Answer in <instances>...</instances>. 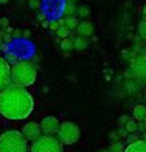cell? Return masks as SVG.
<instances>
[{
    "label": "cell",
    "instance_id": "22",
    "mask_svg": "<svg viewBox=\"0 0 146 152\" xmlns=\"http://www.w3.org/2000/svg\"><path fill=\"white\" fill-rule=\"evenodd\" d=\"M138 140H142V138H140L138 135H135V133H129V137H127L129 144H131V143H135V141H138Z\"/></svg>",
    "mask_w": 146,
    "mask_h": 152
},
{
    "label": "cell",
    "instance_id": "29",
    "mask_svg": "<svg viewBox=\"0 0 146 152\" xmlns=\"http://www.w3.org/2000/svg\"><path fill=\"white\" fill-rule=\"evenodd\" d=\"M41 25H43V27H49V25H50V22H49V20H43V22H41Z\"/></svg>",
    "mask_w": 146,
    "mask_h": 152
},
{
    "label": "cell",
    "instance_id": "24",
    "mask_svg": "<svg viewBox=\"0 0 146 152\" xmlns=\"http://www.w3.org/2000/svg\"><path fill=\"white\" fill-rule=\"evenodd\" d=\"M29 7L33 10H38L39 8V0H29Z\"/></svg>",
    "mask_w": 146,
    "mask_h": 152
},
{
    "label": "cell",
    "instance_id": "5",
    "mask_svg": "<svg viewBox=\"0 0 146 152\" xmlns=\"http://www.w3.org/2000/svg\"><path fill=\"white\" fill-rule=\"evenodd\" d=\"M57 138L63 143V146L76 144L79 141V138H80V127L76 122H71V121L61 122L60 130L57 133Z\"/></svg>",
    "mask_w": 146,
    "mask_h": 152
},
{
    "label": "cell",
    "instance_id": "13",
    "mask_svg": "<svg viewBox=\"0 0 146 152\" xmlns=\"http://www.w3.org/2000/svg\"><path fill=\"white\" fill-rule=\"evenodd\" d=\"M87 46H88V38H83V36L74 38V49L76 50H85Z\"/></svg>",
    "mask_w": 146,
    "mask_h": 152
},
{
    "label": "cell",
    "instance_id": "1",
    "mask_svg": "<svg viewBox=\"0 0 146 152\" xmlns=\"http://www.w3.org/2000/svg\"><path fill=\"white\" fill-rule=\"evenodd\" d=\"M35 107V100L27 88L10 85L0 91V115L10 121L27 119Z\"/></svg>",
    "mask_w": 146,
    "mask_h": 152
},
{
    "label": "cell",
    "instance_id": "15",
    "mask_svg": "<svg viewBox=\"0 0 146 152\" xmlns=\"http://www.w3.org/2000/svg\"><path fill=\"white\" fill-rule=\"evenodd\" d=\"M79 18L77 16H69V18H65V25L68 27L69 30H77V27H79Z\"/></svg>",
    "mask_w": 146,
    "mask_h": 152
},
{
    "label": "cell",
    "instance_id": "34",
    "mask_svg": "<svg viewBox=\"0 0 146 152\" xmlns=\"http://www.w3.org/2000/svg\"><path fill=\"white\" fill-rule=\"evenodd\" d=\"M143 16H146V7L143 8Z\"/></svg>",
    "mask_w": 146,
    "mask_h": 152
},
{
    "label": "cell",
    "instance_id": "4",
    "mask_svg": "<svg viewBox=\"0 0 146 152\" xmlns=\"http://www.w3.org/2000/svg\"><path fill=\"white\" fill-rule=\"evenodd\" d=\"M30 152H63V143L54 135H43L32 143Z\"/></svg>",
    "mask_w": 146,
    "mask_h": 152
},
{
    "label": "cell",
    "instance_id": "25",
    "mask_svg": "<svg viewBox=\"0 0 146 152\" xmlns=\"http://www.w3.org/2000/svg\"><path fill=\"white\" fill-rule=\"evenodd\" d=\"M8 24H10V20H8L7 18H2V19H0V27H2V28H8Z\"/></svg>",
    "mask_w": 146,
    "mask_h": 152
},
{
    "label": "cell",
    "instance_id": "11",
    "mask_svg": "<svg viewBox=\"0 0 146 152\" xmlns=\"http://www.w3.org/2000/svg\"><path fill=\"white\" fill-rule=\"evenodd\" d=\"M124 152H146V141L142 138L135 143H131L126 146V151Z\"/></svg>",
    "mask_w": 146,
    "mask_h": 152
},
{
    "label": "cell",
    "instance_id": "17",
    "mask_svg": "<svg viewBox=\"0 0 146 152\" xmlns=\"http://www.w3.org/2000/svg\"><path fill=\"white\" fill-rule=\"evenodd\" d=\"M124 129L127 130V133H135V132L138 130V121H135V119H129L127 124L124 126Z\"/></svg>",
    "mask_w": 146,
    "mask_h": 152
},
{
    "label": "cell",
    "instance_id": "20",
    "mask_svg": "<svg viewBox=\"0 0 146 152\" xmlns=\"http://www.w3.org/2000/svg\"><path fill=\"white\" fill-rule=\"evenodd\" d=\"M138 35L142 39L146 41V16H143V19L140 20V24H138Z\"/></svg>",
    "mask_w": 146,
    "mask_h": 152
},
{
    "label": "cell",
    "instance_id": "14",
    "mask_svg": "<svg viewBox=\"0 0 146 152\" xmlns=\"http://www.w3.org/2000/svg\"><path fill=\"white\" fill-rule=\"evenodd\" d=\"M69 16H77L76 2H66L65 5V18H69Z\"/></svg>",
    "mask_w": 146,
    "mask_h": 152
},
{
    "label": "cell",
    "instance_id": "23",
    "mask_svg": "<svg viewBox=\"0 0 146 152\" xmlns=\"http://www.w3.org/2000/svg\"><path fill=\"white\" fill-rule=\"evenodd\" d=\"M129 119H131V118H129L127 115H123V116L120 118V119H118V124H120V126H126Z\"/></svg>",
    "mask_w": 146,
    "mask_h": 152
},
{
    "label": "cell",
    "instance_id": "16",
    "mask_svg": "<svg viewBox=\"0 0 146 152\" xmlns=\"http://www.w3.org/2000/svg\"><path fill=\"white\" fill-rule=\"evenodd\" d=\"M61 49H63L66 53H69L71 50H74V39H71V38L61 39Z\"/></svg>",
    "mask_w": 146,
    "mask_h": 152
},
{
    "label": "cell",
    "instance_id": "26",
    "mask_svg": "<svg viewBox=\"0 0 146 152\" xmlns=\"http://www.w3.org/2000/svg\"><path fill=\"white\" fill-rule=\"evenodd\" d=\"M22 33H24V31H21L19 28H16V30L13 31V38H21V36H22Z\"/></svg>",
    "mask_w": 146,
    "mask_h": 152
},
{
    "label": "cell",
    "instance_id": "12",
    "mask_svg": "<svg viewBox=\"0 0 146 152\" xmlns=\"http://www.w3.org/2000/svg\"><path fill=\"white\" fill-rule=\"evenodd\" d=\"M132 116H134V119L138 121V122L145 121L146 119V107L145 105H137L132 111Z\"/></svg>",
    "mask_w": 146,
    "mask_h": 152
},
{
    "label": "cell",
    "instance_id": "19",
    "mask_svg": "<svg viewBox=\"0 0 146 152\" xmlns=\"http://www.w3.org/2000/svg\"><path fill=\"white\" fill-rule=\"evenodd\" d=\"M110 152H124L126 151V146L123 144L121 141H113L110 144V148H109Z\"/></svg>",
    "mask_w": 146,
    "mask_h": 152
},
{
    "label": "cell",
    "instance_id": "28",
    "mask_svg": "<svg viewBox=\"0 0 146 152\" xmlns=\"http://www.w3.org/2000/svg\"><path fill=\"white\" fill-rule=\"evenodd\" d=\"M22 36H24V38H30V31H29V30H25L24 33H22Z\"/></svg>",
    "mask_w": 146,
    "mask_h": 152
},
{
    "label": "cell",
    "instance_id": "35",
    "mask_svg": "<svg viewBox=\"0 0 146 152\" xmlns=\"http://www.w3.org/2000/svg\"><path fill=\"white\" fill-rule=\"evenodd\" d=\"M143 140H145V141H146V132L143 133Z\"/></svg>",
    "mask_w": 146,
    "mask_h": 152
},
{
    "label": "cell",
    "instance_id": "6",
    "mask_svg": "<svg viewBox=\"0 0 146 152\" xmlns=\"http://www.w3.org/2000/svg\"><path fill=\"white\" fill-rule=\"evenodd\" d=\"M39 126H41V130H43L44 135H54L55 137L60 130L61 122L55 116H46V118H43V121L39 122Z\"/></svg>",
    "mask_w": 146,
    "mask_h": 152
},
{
    "label": "cell",
    "instance_id": "27",
    "mask_svg": "<svg viewBox=\"0 0 146 152\" xmlns=\"http://www.w3.org/2000/svg\"><path fill=\"white\" fill-rule=\"evenodd\" d=\"M38 20H46V16H44V14H38Z\"/></svg>",
    "mask_w": 146,
    "mask_h": 152
},
{
    "label": "cell",
    "instance_id": "33",
    "mask_svg": "<svg viewBox=\"0 0 146 152\" xmlns=\"http://www.w3.org/2000/svg\"><path fill=\"white\" fill-rule=\"evenodd\" d=\"M99 152H110L109 149H102V151H99Z\"/></svg>",
    "mask_w": 146,
    "mask_h": 152
},
{
    "label": "cell",
    "instance_id": "10",
    "mask_svg": "<svg viewBox=\"0 0 146 152\" xmlns=\"http://www.w3.org/2000/svg\"><path fill=\"white\" fill-rule=\"evenodd\" d=\"M93 31H94V27H93V24L90 20H82L80 24H79V27H77V35L83 36V38L91 36Z\"/></svg>",
    "mask_w": 146,
    "mask_h": 152
},
{
    "label": "cell",
    "instance_id": "2",
    "mask_svg": "<svg viewBox=\"0 0 146 152\" xmlns=\"http://www.w3.org/2000/svg\"><path fill=\"white\" fill-rule=\"evenodd\" d=\"M0 152H29V140L22 130H7L0 135Z\"/></svg>",
    "mask_w": 146,
    "mask_h": 152
},
{
    "label": "cell",
    "instance_id": "36",
    "mask_svg": "<svg viewBox=\"0 0 146 152\" xmlns=\"http://www.w3.org/2000/svg\"><path fill=\"white\" fill-rule=\"evenodd\" d=\"M66 2H77V0H66Z\"/></svg>",
    "mask_w": 146,
    "mask_h": 152
},
{
    "label": "cell",
    "instance_id": "30",
    "mask_svg": "<svg viewBox=\"0 0 146 152\" xmlns=\"http://www.w3.org/2000/svg\"><path fill=\"white\" fill-rule=\"evenodd\" d=\"M5 31H7V33H8V35H10V33H13L14 30H13V28H11V27H8V28H5Z\"/></svg>",
    "mask_w": 146,
    "mask_h": 152
},
{
    "label": "cell",
    "instance_id": "18",
    "mask_svg": "<svg viewBox=\"0 0 146 152\" xmlns=\"http://www.w3.org/2000/svg\"><path fill=\"white\" fill-rule=\"evenodd\" d=\"M90 16V8L87 5H80V7H77V18L80 19H87Z\"/></svg>",
    "mask_w": 146,
    "mask_h": 152
},
{
    "label": "cell",
    "instance_id": "32",
    "mask_svg": "<svg viewBox=\"0 0 146 152\" xmlns=\"http://www.w3.org/2000/svg\"><path fill=\"white\" fill-rule=\"evenodd\" d=\"M10 0H0V5H5V3H8Z\"/></svg>",
    "mask_w": 146,
    "mask_h": 152
},
{
    "label": "cell",
    "instance_id": "7",
    "mask_svg": "<svg viewBox=\"0 0 146 152\" xmlns=\"http://www.w3.org/2000/svg\"><path fill=\"white\" fill-rule=\"evenodd\" d=\"M22 133H24V137L29 140V141H36L39 137H43V130H41V126H39L38 122H27L24 127H22Z\"/></svg>",
    "mask_w": 146,
    "mask_h": 152
},
{
    "label": "cell",
    "instance_id": "31",
    "mask_svg": "<svg viewBox=\"0 0 146 152\" xmlns=\"http://www.w3.org/2000/svg\"><path fill=\"white\" fill-rule=\"evenodd\" d=\"M2 49H5V47H3V39L0 38V50H2Z\"/></svg>",
    "mask_w": 146,
    "mask_h": 152
},
{
    "label": "cell",
    "instance_id": "8",
    "mask_svg": "<svg viewBox=\"0 0 146 152\" xmlns=\"http://www.w3.org/2000/svg\"><path fill=\"white\" fill-rule=\"evenodd\" d=\"M11 82V66L7 58L0 57V91H3L7 86H10Z\"/></svg>",
    "mask_w": 146,
    "mask_h": 152
},
{
    "label": "cell",
    "instance_id": "21",
    "mask_svg": "<svg viewBox=\"0 0 146 152\" xmlns=\"http://www.w3.org/2000/svg\"><path fill=\"white\" fill-rule=\"evenodd\" d=\"M69 35H71V30H69L66 25H61L60 28L57 30V36H58V38H61V39L69 38Z\"/></svg>",
    "mask_w": 146,
    "mask_h": 152
},
{
    "label": "cell",
    "instance_id": "9",
    "mask_svg": "<svg viewBox=\"0 0 146 152\" xmlns=\"http://www.w3.org/2000/svg\"><path fill=\"white\" fill-rule=\"evenodd\" d=\"M132 74L137 78H146V55H140L131 64Z\"/></svg>",
    "mask_w": 146,
    "mask_h": 152
},
{
    "label": "cell",
    "instance_id": "3",
    "mask_svg": "<svg viewBox=\"0 0 146 152\" xmlns=\"http://www.w3.org/2000/svg\"><path fill=\"white\" fill-rule=\"evenodd\" d=\"M36 80V67L30 61H18L11 67V82L13 85L19 86H30Z\"/></svg>",
    "mask_w": 146,
    "mask_h": 152
}]
</instances>
